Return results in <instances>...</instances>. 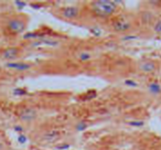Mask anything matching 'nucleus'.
I'll list each match as a JSON object with an SVG mask.
<instances>
[{"label":"nucleus","mask_w":161,"mask_h":150,"mask_svg":"<svg viewBox=\"0 0 161 150\" xmlns=\"http://www.w3.org/2000/svg\"><path fill=\"white\" fill-rule=\"evenodd\" d=\"M93 10L99 17H109L116 11V4L111 1L106 0H101V1H95L92 4Z\"/></svg>","instance_id":"f257e3e1"},{"label":"nucleus","mask_w":161,"mask_h":150,"mask_svg":"<svg viewBox=\"0 0 161 150\" xmlns=\"http://www.w3.org/2000/svg\"><path fill=\"white\" fill-rule=\"evenodd\" d=\"M27 28V21L23 17L17 15L8 21V29L12 33H22Z\"/></svg>","instance_id":"f03ea898"},{"label":"nucleus","mask_w":161,"mask_h":150,"mask_svg":"<svg viewBox=\"0 0 161 150\" xmlns=\"http://www.w3.org/2000/svg\"><path fill=\"white\" fill-rule=\"evenodd\" d=\"M63 15L67 18V19H73L75 18L76 15H79V10L76 9L75 7H68V8H65V9H63Z\"/></svg>","instance_id":"7ed1b4c3"},{"label":"nucleus","mask_w":161,"mask_h":150,"mask_svg":"<svg viewBox=\"0 0 161 150\" xmlns=\"http://www.w3.org/2000/svg\"><path fill=\"white\" fill-rule=\"evenodd\" d=\"M17 53H18V51L16 49H8V50L4 52V59H13L16 58Z\"/></svg>","instance_id":"20e7f679"},{"label":"nucleus","mask_w":161,"mask_h":150,"mask_svg":"<svg viewBox=\"0 0 161 150\" xmlns=\"http://www.w3.org/2000/svg\"><path fill=\"white\" fill-rule=\"evenodd\" d=\"M0 150H6V147L2 143H0Z\"/></svg>","instance_id":"39448f33"}]
</instances>
